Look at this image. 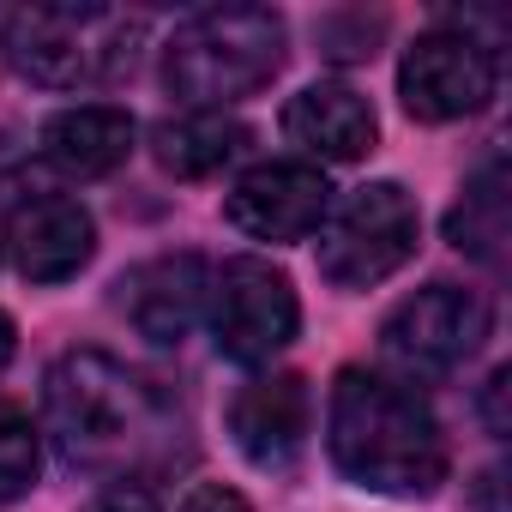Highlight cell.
Instances as JSON below:
<instances>
[{"label": "cell", "mask_w": 512, "mask_h": 512, "mask_svg": "<svg viewBox=\"0 0 512 512\" xmlns=\"http://www.w3.org/2000/svg\"><path fill=\"white\" fill-rule=\"evenodd\" d=\"M326 446H332V464L368 494L428 500L446 482V434L434 410L410 386L368 368H344L332 380Z\"/></svg>", "instance_id": "obj_1"}, {"label": "cell", "mask_w": 512, "mask_h": 512, "mask_svg": "<svg viewBox=\"0 0 512 512\" xmlns=\"http://www.w3.org/2000/svg\"><path fill=\"white\" fill-rule=\"evenodd\" d=\"M43 410L61 458L97 476H121L145 464L169 434L151 386L109 350H67L43 380Z\"/></svg>", "instance_id": "obj_2"}, {"label": "cell", "mask_w": 512, "mask_h": 512, "mask_svg": "<svg viewBox=\"0 0 512 512\" xmlns=\"http://www.w3.org/2000/svg\"><path fill=\"white\" fill-rule=\"evenodd\" d=\"M290 31L272 7H211L187 19L163 49V85L193 115H223L229 103L266 91L284 73Z\"/></svg>", "instance_id": "obj_3"}, {"label": "cell", "mask_w": 512, "mask_h": 512, "mask_svg": "<svg viewBox=\"0 0 512 512\" xmlns=\"http://www.w3.org/2000/svg\"><path fill=\"white\" fill-rule=\"evenodd\" d=\"M416 235V199L398 181H368L320 223V278L338 290H374L416 253Z\"/></svg>", "instance_id": "obj_4"}, {"label": "cell", "mask_w": 512, "mask_h": 512, "mask_svg": "<svg viewBox=\"0 0 512 512\" xmlns=\"http://www.w3.org/2000/svg\"><path fill=\"white\" fill-rule=\"evenodd\" d=\"M133 37L139 25L103 13V7H37L13 19V67L37 85L73 91L85 79H109L121 67H133Z\"/></svg>", "instance_id": "obj_5"}, {"label": "cell", "mask_w": 512, "mask_h": 512, "mask_svg": "<svg viewBox=\"0 0 512 512\" xmlns=\"http://www.w3.org/2000/svg\"><path fill=\"white\" fill-rule=\"evenodd\" d=\"M494 332V308L482 290L470 284H428L416 296H404L386 326H380V356L392 368H404L410 380H434L452 374L458 362H470Z\"/></svg>", "instance_id": "obj_6"}, {"label": "cell", "mask_w": 512, "mask_h": 512, "mask_svg": "<svg viewBox=\"0 0 512 512\" xmlns=\"http://www.w3.org/2000/svg\"><path fill=\"white\" fill-rule=\"evenodd\" d=\"M205 302H211V338H217V350L229 362H241V368L272 362L302 332V302H296L290 272H278L272 260H253V253L229 260L211 278Z\"/></svg>", "instance_id": "obj_7"}, {"label": "cell", "mask_w": 512, "mask_h": 512, "mask_svg": "<svg viewBox=\"0 0 512 512\" xmlns=\"http://www.w3.org/2000/svg\"><path fill=\"white\" fill-rule=\"evenodd\" d=\"M494 85H500L494 49L470 31H428L398 61V97H404L410 121H428V127L482 115Z\"/></svg>", "instance_id": "obj_8"}, {"label": "cell", "mask_w": 512, "mask_h": 512, "mask_svg": "<svg viewBox=\"0 0 512 512\" xmlns=\"http://www.w3.org/2000/svg\"><path fill=\"white\" fill-rule=\"evenodd\" d=\"M223 211L253 241H308L332 211V187L314 163H260L229 187Z\"/></svg>", "instance_id": "obj_9"}, {"label": "cell", "mask_w": 512, "mask_h": 512, "mask_svg": "<svg viewBox=\"0 0 512 512\" xmlns=\"http://www.w3.org/2000/svg\"><path fill=\"white\" fill-rule=\"evenodd\" d=\"M314 434V392L302 374H253L229 398V440L253 470H290Z\"/></svg>", "instance_id": "obj_10"}, {"label": "cell", "mask_w": 512, "mask_h": 512, "mask_svg": "<svg viewBox=\"0 0 512 512\" xmlns=\"http://www.w3.org/2000/svg\"><path fill=\"white\" fill-rule=\"evenodd\" d=\"M7 247H13V266L31 284H67L91 266L97 223L67 193H31L7 211Z\"/></svg>", "instance_id": "obj_11"}, {"label": "cell", "mask_w": 512, "mask_h": 512, "mask_svg": "<svg viewBox=\"0 0 512 512\" xmlns=\"http://www.w3.org/2000/svg\"><path fill=\"white\" fill-rule=\"evenodd\" d=\"M115 308L127 314V326L151 344H181L193 332V320L205 314V296H211V272L199 253H163V260H145L133 266L121 284H115Z\"/></svg>", "instance_id": "obj_12"}, {"label": "cell", "mask_w": 512, "mask_h": 512, "mask_svg": "<svg viewBox=\"0 0 512 512\" xmlns=\"http://www.w3.org/2000/svg\"><path fill=\"white\" fill-rule=\"evenodd\" d=\"M284 133L320 163H356L380 139V115L356 85H308L284 103Z\"/></svg>", "instance_id": "obj_13"}, {"label": "cell", "mask_w": 512, "mask_h": 512, "mask_svg": "<svg viewBox=\"0 0 512 512\" xmlns=\"http://www.w3.org/2000/svg\"><path fill=\"white\" fill-rule=\"evenodd\" d=\"M133 139H139V127H133V115L115 109V103L61 109V115H49L43 133H37L43 157H49L61 175H73V181H103V175H115V169L133 157Z\"/></svg>", "instance_id": "obj_14"}, {"label": "cell", "mask_w": 512, "mask_h": 512, "mask_svg": "<svg viewBox=\"0 0 512 512\" xmlns=\"http://www.w3.org/2000/svg\"><path fill=\"white\" fill-rule=\"evenodd\" d=\"M151 151L169 175L199 181V175H217L223 163H235L247 151V127L229 121V115H193L187 109V115H175L151 133Z\"/></svg>", "instance_id": "obj_15"}, {"label": "cell", "mask_w": 512, "mask_h": 512, "mask_svg": "<svg viewBox=\"0 0 512 512\" xmlns=\"http://www.w3.org/2000/svg\"><path fill=\"white\" fill-rule=\"evenodd\" d=\"M446 241L458 253H470V260L500 266V253H506V163L500 157H488L464 181V193H458V205L446 217Z\"/></svg>", "instance_id": "obj_16"}, {"label": "cell", "mask_w": 512, "mask_h": 512, "mask_svg": "<svg viewBox=\"0 0 512 512\" xmlns=\"http://www.w3.org/2000/svg\"><path fill=\"white\" fill-rule=\"evenodd\" d=\"M37 464H43V440L31 428L25 410L0 404V500H19L37 488Z\"/></svg>", "instance_id": "obj_17"}, {"label": "cell", "mask_w": 512, "mask_h": 512, "mask_svg": "<svg viewBox=\"0 0 512 512\" xmlns=\"http://www.w3.org/2000/svg\"><path fill=\"white\" fill-rule=\"evenodd\" d=\"M175 512H253V506H247L235 488H223V482H193Z\"/></svg>", "instance_id": "obj_18"}, {"label": "cell", "mask_w": 512, "mask_h": 512, "mask_svg": "<svg viewBox=\"0 0 512 512\" xmlns=\"http://www.w3.org/2000/svg\"><path fill=\"white\" fill-rule=\"evenodd\" d=\"M85 512H157V500H151L145 488H109V494H97Z\"/></svg>", "instance_id": "obj_19"}, {"label": "cell", "mask_w": 512, "mask_h": 512, "mask_svg": "<svg viewBox=\"0 0 512 512\" xmlns=\"http://www.w3.org/2000/svg\"><path fill=\"white\" fill-rule=\"evenodd\" d=\"M500 398H506V368L488 380V398H482V410H488V428H494V434H506V410H500Z\"/></svg>", "instance_id": "obj_20"}, {"label": "cell", "mask_w": 512, "mask_h": 512, "mask_svg": "<svg viewBox=\"0 0 512 512\" xmlns=\"http://www.w3.org/2000/svg\"><path fill=\"white\" fill-rule=\"evenodd\" d=\"M13 350H19V326H13V314H7V308H0V374H7Z\"/></svg>", "instance_id": "obj_21"}]
</instances>
